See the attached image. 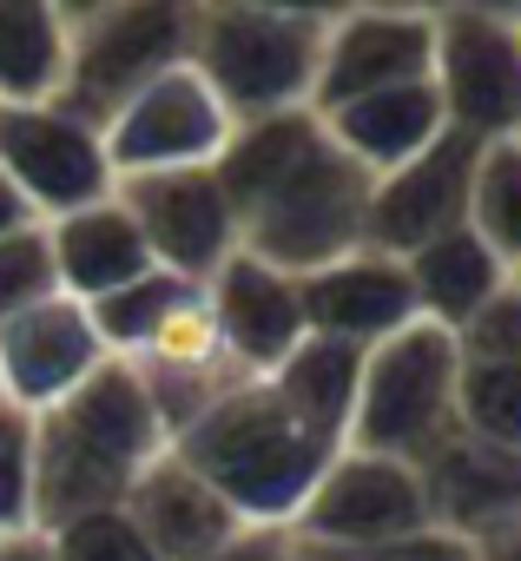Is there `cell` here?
I'll return each instance as SVG.
<instances>
[{
    "mask_svg": "<svg viewBox=\"0 0 521 561\" xmlns=\"http://www.w3.org/2000/svg\"><path fill=\"white\" fill-rule=\"evenodd\" d=\"M211 172L231 198L238 251L278 264L285 277H311L363 251L377 179L337 152L317 113H278V119L238 126Z\"/></svg>",
    "mask_w": 521,
    "mask_h": 561,
    "instance_id": "cell-1",
    "label": "cell"
},
{
    "mask_svg": "<svg viewBox=\"0 0 521 561\" xmlns=\"http://www.w3.org/2000/svg\"><path fill=\"white\" fill-rule=\"evenodd\" d=\"M165 430L126 364H100L73 397L34 416V528L126 508L132 482L165 456Z\"/></svg>",
    "mask_w": 521,
    "mask_h": 561,
    "instance_id": "cell-2",
    "label": "cell"
},
{
    "mask_svg": "<svg viewBox=\"0 0 521 561\" xmlns=\"http://www.w3.org/2000/svg\"><path fill=\"white\" fill-rule=\"evenodd\" d=\"M172 449L238 508L244 528L291 535L298 508L311 502L317 476L337 462L344 443L311 430L271 383H238L185 436H172Z\"/></svg>",
    "mask_w": 521,
    "mask_h": 561,
    "instance_id": "cell-3",
    "label": "cell"
},
{
    "mask_svg": "<svg viewBox=\"0 0 521 561\" xmlns=\"http://www.w3.org/2000/svg\"><path fill=\"white\" fill-rule=\"evenodd\" d=\"M331 8H192V67L231 113V126H257L278 113H311L324 67Z\"/></svg>",
    "mask_w": 521,
    "mask_h": 561,
    "instance_id": "cell-4",
    "label": "cell"
},
{
    "mask_svg": "<svg viewBox=\"0 0 521 561\" xmlns=\"http://www.w3.org/2000/svg\"><path fill=\"white\" fill-rule=\"evenodd\" d=\"M455 397H462V351L449 331L416 318L409 331L363 351V383H357L344 449H370V456L422 469L462 430Z\"/></svg>",
    "mask_w": 521,
    "mask_h": 561,
    "instance_id": "cell-5",
    "label": "cell"
},
{
    "mask_svg": "<svg viewBox=\"0 0 521 561\" xmlns=\"http://www.w3.org/2000/svg\"><path fill=\"white\" fill-rule=\"evenodd\" d=\"M60 14H67V80L54 106H67L93 133H106V119L159 73L192 60V8L119 0V8H60Z\"/></svg>",
    "mask_w": 521,
    "mask_h": 561,
    "instance_id": "cell-6",
    "label": "cell"
},
{
    "mask_svg": "<svg viewBox=\"0 0 521 561\" xmlns=\"http://www.w3.org/2000/svg\"><path fill=\"white\" fill-rule=\"evenodd\" d=\"M449 133L521 139V8H436V73Z\"/></svg>",
    "mask_w": 521,
    "mask_h": 561,
    "instance_id": "cell-7",
    "label": "cell"
},
{
    "mask_svg": "<svg viewBox=\"0 0 521 561\" xmlns=\"http://www.w3.org/2000/svg\"><path fill=\"white\" fill-rule=\"evenodd\" d=\"M231 113L218 106V93L205 87V73L185 60L172 73H159L146 93H132L113 119H106V165L113 179H152V172H192V165H218V152L231 146Z\"/></svg>",
    "mask_w": 521,
    "mask_h": 561,
    "instance_id": "cell-8",
    "label": "cell"
},
{
    "mask_svg": "<svg viewBox=\"0 0 521 561\" xmlns=\"http://www.w3.org/2000/svg\"><path fill=\"white\" fill-rule=\"evenodd\" d=\"M0 179H8L40 225L73 218L119 192L106 139L67 106H0Z\"/></svg>",
    "mask_w": 521,
    "mask_h": 561,
    "instance_id": "cell-9",
    "label": "cell"
},
{
    "mask_svg": "<svg viewBox=\"0 0 521 561\" xmlns=\"http://www.w3.org/2000/svg\"><path fill=\"white\" fill-rule=\"evenodd\" d=\"M429 528L422 476L409 462L370 456V449H337V462L317 476L311 502L291 522V548H370V541H403Z\"/></svg>",
    "mask_w": 521,
    "mask_h": 561,
    "instance_id": "cell-10",
    "label": "cell"
},
{
    "mask_svg": "<svg viewBox=\"0 0 521 561\" xmlns=\"http://www.w3.org/2000/svg\"><path fill=\"white\" fill-rule=\"evenodd\" d=\"M126 370L139 377V390H146V403H152L165 443L185 436V430H192L211 403H224L238 383H251V377L231 364V351H224V337H218L211 305H205L198 285H185V291L172 298V311H165V318L152 324V337L126 357Z\"/></svg>",
    "mask_w": 521,
    "mask_h": 561,
    "instance_id": "cell-11",
    "label": "cell"
},
{
    "mask_svg": "<svg viewBox=\"0 0 521 561\" xmlns=\"http://www.w3.org/2000/svg\"><path fill=\"white\" fill-rule=\"evenodd\" d=\"M119 205L132 211L152 264L178 285H211L238 257V218L211 165L192 172H152V179H119Z\"/></svg>",
    "mask_w": 521,
    "mask_h": 561,
    "instance_id": "cell-12",
    "label": "cell"
},
{
    "mask_svg": "<svg viewBox=\"0 0 521 561\" xmlns=\"http://www.w3.org/2000/svg\"><path fill=\"white\" fill-rule=\"evenodd\" d=\"M436 73V8H331L311 113L416 87Z\"/></svg>",
    "mask_w": 521,
    "mask_h": 561,
    "instance_id": "cell-13",
    "label": "cell"
},
{
    "mask_svg": "<svg viewBox=\"0 0 521 561\" xmlns=\"http://www.w3.org/2000/svg\"><path fill=\"white\" fill-rule=\"evenodd\" d=\"M475 159L482 146L462 133H442L429 152H416L409 165H396L390 179L370 185V218H363V244L383 257H409L442 231L468 225V192H475Z\"/></svg>",
    "mask_w": 521,
    "mask_h": 561,
    "instance_id": "cell-14",
    "label": "cell"
},
{
    "mask_svg": "<svg viewBox=\"0 0 521 561\" xmlns=\"http://www.w3.org/2000/svg\"><path fill=\"white\" fill-rule=\"evenodd\" d=\"M100 364H113V357H106L86 305H73L67 291L21 311L14 324H0V397L14 410H27V416L73 397Z\"/></svg>",
    "mask_w": 521,
    "mask_h": 561,
    "instance_id": "cell-15",
    "label": "cell"
},
{
    "mask_svg": "<svg viewBox=\"0 0 521 561\" xmlns=\"http://www.w3.org/2000/svg\"><path fill=\"white\" fill-rule=\"evenodd\" d=\"M205 305H211V324L231 351V364L251 377V383H265L311 331H304V298H298V277H285L278 264L265 257H251L238 251L211 285H198Z\"/></svg>",
    "mask_w": 521,
    "mask_h": 561,
    "instance_id": "cell-16",
    "label": "cell"
},
{
    "mask_svg": "<svg viewBox=\"0 0 521 561\" xmlns=\"http://www.w3.org/2000/svg\"><path fill=\"white\" fill-rule=\"evenodd\" d=\"M416 476H422L429 528H442L468 548L521 528V456L514 449H495V443L455 430Z\"/></svg>",
    "mask_w": 521,
    "mask_h": 561,
    "instance_id": "cell-17",
    "label": "cell"
},
{
    "mask_svg": "<svg viewBox=\"0 0 521 561\" xmlns=\"http://www.w3.org/2000/svg\"><path fill=\"white\" fill-rule=\"evenodd\" d=\"M298 298H304V331L311 337L357 344V351H377L383 337L416 324V291H409L403 257H383L370 244L311 271V277H298Z\"/></svg>",
    "mask_w": 521,
    "mask_h": 561,
    "instance_id": "cell-18",
    "label": "cell"
},
{
    "mask_svg": "<svg viewBox=\"0 0 521 561\" xmlns=\"http://www.w3.org/2000/svg\"><path fill=\"white\" fill-rule=\"evenodd\" d=\"M126 515H132V528L146 535V548H152L159 561H205V554H218L224 541L244 535L238 508H231L178 449H165V456L132 482Z\"/></svg>",
    "mask_w": 521,
    "mask_h": 561,
    "instance_id": "cell-19",
    "label": "cell"
},
{
    "mask_svg": "<svg viewBox=\"0 0 521 561\" xmlns=\"http://www.w3.org/2000/svg\"><path fill=\"white\" fill-rule=\"evenodd\" d=\"M47 244H54L60 291L73 305H100V298L139 285L146 271H159L152 251H146V238H139V225H132V211L119 205V192L100 198V205H86V211H73V218H54Z\"/></svg>",
    "mask_w": 521,
    "mask_h": 561,
    "instance_id": "cell-20",
    "label": "cell"
},
{
    "mask_svg": "<svg viewBox=\"0 0 521 561\" xmlns=\"http://www.w3.org/2000/svg\"><path fill=\"white\" fill-rule=\"evenodd\" d=\"M317 119H324V133L337 139V152H344L350 165H363L370 179H390L396 165H409L416 152H429V146L449 133L442 100H436L429 80L390 87V93H370V100H350V106L317 113Z\"/></svg>",
    "mask_w": 521,
    "mask_h": 561,
    "instance_id": "cell-21",
    "label": "cell"
},
{
    "mask_svg": "<svg viewBox=\"0 0 521 561\" xmlns=\"http://www.w3.org/2000/svg\"><path fill=\"white\" fill-rule=\"evenodd\" d=\"M403 271H409V291H416V318L422 324H436V331H462L501 285H508V264L462 225V231H442V238H429L422 251H409L403 257Z\"/></svg>",
    "mask_w": 521,
    "mask_h": 561,
    "instance_id": "cell-22",
    "label": "cell"
},
{
    "mask_svg": "<svg viewBox=\"0 0 521 561\" xmlns=\"http://www.w3.org/2000/svg\"><path fill=\"white\" fill-rule=\"evenodd\" d=\"M67 80V14L47 0H0V106H47Z\"/></svg>",
    "mask_w": 521,
    "mask_h": 561,
    "instance_id": "cell-23",
    "label": "cell"
},
{
    "mask_svg": "<svg viewBox=\"0 0 521 561\" xmlns=\"http://www.w3.org/2000/svg\"><path fill=\"white\" fill-rule=\"evenodd\" d=\"M265 383L311 430H324L331 443H344L350 436V410H357V383H363V351L357 344H331V337H304Z\"/></svg>",
    "mask_w": 521,
    "mask_h": 561,
    "instance_id": "cell-24",
    "label": "cell"
},
{
    "mask_svg": "<svg viewBox=\"0 0 521 561\" xmlns=\"http://www.w3.org/2000/svg\"><path fill=\"white\" fill-rule=\"evenodd\" d=\"M468 231L521 271V139H495L475 159V192H468Z\"/></svg>",
    "mask_w": 521,
    "mask_h": 561,
    "instance_id": "cell-25",
    "label": "cell"
},
{
    "mask_svg": "<svg viewBox=\"0 0 521 561\" xmlns=\"http://www.w3.org/2000/svg\"><path fill=\"white\" fill-rule=\"evenodd\" d=\"M185 285L178 277H165V271H146L139 285H126V291H113V298H100V305H86V318H93V331H100V344H106V357L113 364H126L146 337H152V324L172 311V298H178Z\"/></svg>",
    "mask_w": 521,
    "mask_h": 561,
    "instance_id": "cell-26",
    "label": "cell"
},
{
    "mask_svg": "<svg viewBox=\"0 0 521 561\" xmlns=\"http://www.w3.org/2000/svg\"><path fill=\"white\" fill-rule=\"evenodd\" d=\"M455 416H462L468 436L521 456V370H508V364H462Z\"/></svg>",
    "mask_w": 521,
    "mask_h": 561,
    "instance_id": "cell-27",
    "label": "cell"
},
{
    "mask_svg": "<svg viewBox=\"0 0 521 561\" xmlns=\"http://www.w3.org/2000/svg\"><path fill=\"white\" fill-rule=\"evenodd\" d=\"M60 298V271H54V244L47 225H27L14 238H0V324H14L21 311Z\"/></svg>",
    "mask_w": 521,
    "mask_h": 561,
    "instance_id": "cell-28",
    "label": "cell"
},
{
    "mask_svg": "<svg viewBox=\"0 0 521 561\" xmlns=\"http://www.w3.org/2000/svg\"><path fill=\"white\" fill-rule=\"evenodd\" d=\"M34 528V416L0 403V535Z\"/></svg>",
    "mask_w": 521,
    "mask_h": 561,
    "instance_id": "cell-29",
    "label": "cell"
},
{
    "mask_svg": "<svg viewBox=\"0 0 521 561\" xmlns=\"http://www.w3.org/2000/svg\"><path fill=\"white\" fill-rule=\"evenodd\" d=\"M47 548H54V561H159V554L146 548V535L132 528V515H126V508L80 515V522L54 528V535H47Z\"/></svg>",
    "mask_w": 521,
    "mask_h": 561,
    "instance_id": "cell-30",
    "label": "cell"
},
{
    "mask_svg": "<svg viewBox=\"0 0 521 561\" xmlns=\"http://www.w3.org/2000/svg\"><path fill=\"white\" fill-rule=\"evenodd\" d=\"M455 351H462V364H508V370H521V285L514 277L455 331Z\"/></svg>",
    "mask_w": 521,
    "mask_h": 561,
    "instance_id": "cell-31",
    "label": "cell"
},
{
    "mask_svg": "<svg viewBox=\"0 0 521 561\" xmlns=\"http://www.w3.org/2000/svg\"><path fill=\"white\" fill-rule=\"evenodd\" d=\"M291 561H475V548L442 528H422V535L370 541V548H291Z\"/></svg>",
    "mask_w": 521,
    "mask_h": 561,
    "instance_id": "cell-32",
    "label": "cell"
},
{
    "mask_svg": "<svg viewBox=\"0 0 521 561\" xmlns=\"http://www.w3.org/2000/svg\"><path fill=\"white\" fill-rule=\"evenodd\" d=\"M205 561H291V541L271 535V528H244L238 541H224V548L205 554Z\"/></svg>",
    "mask_w": 521,
    "mask_h": 561,
    "instance_id": "cell-33",
    "label": "cell"
},
{
    "mask_svg": "<svg viewBox=\"0 0 521 561\" xmlns=\"http://www.w3.org/2000/svg\"><path fill=\"white\" fill-rule=\"evenodd\" d=\"M0 561H54V548H47L40 528H27V535H0Z\"/></svg>",
    "mask_w": 521,
    "mask_h": 561,
    "instance_id": "cell-34",
    "label": "cell"
},
{
    "mask_svg": "<svg viewBox=\"0 0 521 561\" xmlns=\"http://www.w3.org/2000/svg\"><path fill=\"white\" fill-rule=\"evenodd\" d=\"M27 225H40V218L27 211V198H21L8 179H0V238H14V231H27Z\"/></svg>",
    "mask_w": 521,
    "mask_h": 561,
    "instance_id": "cell-35",
    "label": "cell"
},
{
    "mask_svg": "<svg viewBox=\"0 0 521 561\" xmlns=\"http://www.w3.org/2000/svg\"><path fill=\"white\" fill-rule=\"evenodd\" d=\"M475 561H521V528H508V535L482 541V548H475Z\"/></svg>",
    "mask_w": 521,
    "mask_h": 561,
    "instance_id": "cell-36",
    "label": "cell"
},
{
    "mask_svg": "<svg viewBox=\"0 0 521 561\" xmlns=\"http://www.w3.org/2000/svg\"><path fill=\"white\" fill-rule=\"evenodd\" d=\"M514 285H521V271H514Z\"/></svg>",
    "mask_w": 521,
    "mask_h": 561,
    "instance_id": "cell-37",
    "label": "cell"
},
{
    "mask_svg": "<svg viewBox=\"0 0 521 561\" xmlns=\"http://www.w3.org/2000/svg\"><path fill=\"white\" fill-rule=\"evenodd\" d=\"M0 403H8V397H0Z\"/></svg>",
    "mask_w": 521,
    "mask_h": 561,
    "instance_id": "cell-38",
    "label": "cell"
}]
</instances>
